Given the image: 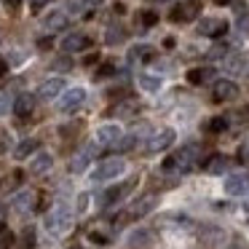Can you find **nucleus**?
I'll return each instance as SVG.
<instances>
[{"instance_id": "obj_1", "label": "nucleus", "mask_w": 249, "mask_h": 249, "mask_svg": "<svg viewBox=\"0 0 249 249\" xmlns=\"http://www.w3.org/2000/svg\"><path fill=\"white\" fill-rule=\"evenodd\" d=\"M46 228L51 236H65L72 228V209L67 204H56L54 209L46 214Z\"/></svg>"}, {"instance_id": "obj_2", "label": "nucleus", "mask_w": 249, "mask_h": 249, "mask_svg": "<svg viewBox=\"0 0 249 249\" xmlns=\"http://www.w3.org/2000/svg\"><path fill=\"white\" fill-rule=\"evenodd\" d=\"M156 201H158V196L156 193H150V196H142L140 201H137L134 206H131L129 212H124V214H118L115 217V225H126V222H131V220H140L142 214H147V212L156 206Z\"/></svg>"}, {"instance_id": "obj_3", "label": "nucleus", "mask_w": 249, "mask_h": 249, "mask_svg": "<svg viewBox=\"0 0 249 249\" xmlns=\"http://www.w3.org/2000/svg\"><path fill=\"white\" fill-rule=\"evenodd\" d=\"M83 102H86V89L75 86V89H67V91L62 94L56 107H59L62 113H75L78 107H83Z\"/></svg>"}, {"instance_id": "obj_4", "label": "nucleus", "mask_w": 249, "mask_h": 249, "mask_svg": "<svg viewBox=\"0 0 249 249\" xmlns=\"http://www.w3.org/2000/svg\"><path fill=\"white\" fill-rule=\"evenodd\" d=\"M124 169H126V163L121 161V158H107L105 163H99V169L91 174V179H94V182H107V179L121 177Z\"/></svg>"}, {"instance_id": "obj_5", "label": "nucleus", "mask_w": 249, "mask_h": 249, "mask_svg": "<svg viewBox=\"0 0 249 249\" xmlns=\"http://www.w3.org/2000/svg\"><path fill=\"white\" fill-rule=\"evenodd\" d=\"M201 156H204V147L198 145V142H190V145H185V147H179L177 153H174V161H177V166H193V163H198L201 161Z\"/></svg>"}, {"instance_id": "obj_6", "label": "nucleus", "mask_w": 249, "mask_h": 249, "mask_svg": "<svg viewBox=\"0 0 249 249\" xmlns=\"http://www.w3.org/2000/svg\"><path fill=\"white\" fill-rule=\"evenodd\" d=\"M198 14H201V0H185V3L172 8L169 17H172V22H193Z\"/></svg>"}, {"instance_id": "obj_7", "label": "nucleus", "mask_w": 249, "mask_h": 249, "mask_svg": "<svg viewBox=\"0 0 249 249\" xmlns=\"http://www.w3.org/2000/svg\"><path fill=\"white\" fill-rule=\"evenodd\" d=\"M212 97H214L217 102H231V99L238 97V83L231 81V78H222V81L214 83V89H212Z\"/></svg>"}, {"instance_id": "obj_8", "label": "nucleus", "mask_w": 249, "mask_h": 249, "mask_svg": "<svg viewBox=\"0 0 249 249\" xmlns=\"http://www.w3.org/2000/svg\"><path fill=\"white\" fill-rule=\"evenodd\" d=\"M134 185H137V179H129V182H124V185H118V188H110V190H105L102 193V206H113V204H118V201H124L126 196L134 190Z\"/></svg>"}, {"instance_id": "obj_9", "label": "nucleus", "mask_w": 249, "mask_h": 249, "mask_svg": "<svg viewBox=\"0 0 249 249\" xmlns=\"http://www.w3.org/2000/svg\"><path fill=\"white\" fill-rule=\"evenodd\" d=\"M172 142H174V131L172 129H161V131H156V134L147 140L145 153H161V150H166Z\"/></svg>"}, {"instance_id": "obj_10", "label": "nucleus", "mask_w": 249, "mask_h": 249, "mask_svg": "<svg viewBox=\"0 0 249 249\" xmlns=\"http://www.w3.org/2000/svg\"><path fill=\"white\" fill-rule=\"evenodd\" d=\"M89 46H91V38L83 35V33H72L62 40V51H65V54H78V51H86Z\"/></svg>"}, {"instance_id": "obj_11", "label": "nucleus", "mask_w": 249, "mask_h": 249, "mask_svg": "<svg viewBox=\"0 0 249 249\" xmlns=\"http://www.w3.org/2000/svg\"><path fill=\"white\" fill-rule=\"evenodd\" d=\"M228 33V22L222 19H201L198 22V35H206V38H222Z\"/></svg>"}, {"instance_id": "obj_12", "label": "nucleus", "mask_w": 249, "mask_h": 249, "mask_svg": "<svg viewBox=\"0 0 249 249\" xmlns=\"http://www.w3.org/2000/svg\"><path fill=\"white\" fill-rule=\"evenodd\" d=\"M225 193L228 196H247L249 193V174H231L225 179Z\"/></svg>"}, {"instance_id": "obj_13", "label": "nucleus", "mask_w": 249, "mask_h": 249, "mask_svg": "<svg viewBox=\"0 0 249 249\" xmlns=\"http://www.w3.org/2000/svg\"><path fill=\"white\" fill-rule=\"evenodd\" d=\"M118 142H121V129L115 124H107V126H99L97 129V145L115 147Z\"/></svg>"}, {"instance_id": "obj_14", "label": "nucleus", "mask_w": 249, "mask_h": 249, "mask_svg": "<svg viewBox=\"0 0 249 249\" xmlns=\"http://www.w3.org/2000/svg\"><path fill=\"white\" fill-rule=\"evenodd\" d=\"M97 147L99 145H86L81 153H78L75 158H72V163H70V172H75V174H81V172H86V166L94 161V156H97Z\"/></svg>"}, {"instance_id": "obj_15", "label": "nucleus", "mask_w": 249, "mask_h": 249, "mask_svg": "<svg viewBox=\"0 0 249 249\" xmlns=\"http://www.w3.org/2000/svg\"><path fill=\"white\" fill-rule=\"evenodd\" d=\"M62 94H65V81H62V78H49V81H43L38 89L40 99H56V97H62Z\"/></svg>"}, {"instance_id": "obj_16", "label": "nucleus", "mask_w": 249, "mask_h": 249, "mask_svg": "<svg viewBox=\"0 0 249 249\" xmlns=\"http://www.w3.org/2000/svg\"><path fill=\"white\" fill-rule=\"evenodd\" d=\"M11 107H14V115H17V118H30L33 110H35V97L33 94H19Z\"/></svg>"}, {"instance_id": "obj_17", "label": "nucleus", "mask_w": 249, "mask_h": 249, "mask_svg": "<svg viewBox=\"0 0 249 249\" xmlns=\"http://www.w3.org/2000/svg\"><path fill=\"white\" fill-rule=\"evenodd\" d=\"M67 22H70V19H67L65 11H51L49 17L43 19V30L46 33H59V30L67 27Z\"/></svg>"}, {"instance_id": "obj_18", "label": "nucleus", "mask_w": 249, "mask_h": 249, "mask_svg": "<svg viewBox=\"0 0 249 249\" xmlns=\"http://www.w3.org/2000/svg\"><path fill=\"white\" fill-rule=\"evenodd\" d=\"M51 163H54L51 153H38V156H33V161H30V172L33 174H46L51 169Z\"/></svg>"}, {"instance_id": "obj_19", "label": "nucleus", "mask_w": 249, "mask_h": 249, "mask_svg": "<svg viewBox=\"0 0 249 249\" xmlns=\"http://www.w3.org/2000/svg\"><path fill=\"white\" fill-rule=\"evenodd\" d=\"M33 204H35V196L30 193V190H24V193H17V196L11 198V206L19 212V214L30 212V209H33Z\"/></svg>"}, {"instance_id": "obj_20", "label": "nucleus", "mask_w": 249, "mask_h": 249, "mask_svg": "<svg viewBox=\"0 0 249 249\" xmlns=\"http://www.w3.org/2000/svg\"><path fill=\"white\" fill-rule=\"evenodd\" d=\"M129 56L134 62H153V59H156V49L147 46V43H140V46H134V49L129 51Z\"/></svg>"}, {"instance_id": "obj_21", "label": "nucleus", "mask_w": 249, "mask_h": 249, "mask_svg": "<svg viewBox=\"0 0 249 249\" xmlns=\"http://www.w3.org/2000/svg\"><path fill=\"white\" fill-rule=\"evenodd\" d=\"M228 166H231V161H228V156H212L209 161L204 163L206 174H222V172H228Z\"/></svg>"}, {"instance_id": "obj_22", "label": "nucleus", "mask_w": 249, "mask_h": 249, "mask_svg": "<svg viewBox=\"0 0 249 249\" xmlns=\"http://www.w3.org/2000/svg\"><path fill=\"white\" fill-rule=\"evenodd\" d=\"M212 78H214V67H196V70L188 72V81L193 86H201V83L212 81Z\"/></svg>"}, {"instance_id": "obj_23", "label": "nucleus", "mask_w": 249, "mask_h": 249, "mask_svg": "<svg viewBox=\"0 0 249 249\" xmlns=\"http://www.w3.org/2000/svg\"><path fill=\"white\" fill-rule=\"evenodd\" d=\"M222 67H225L228 75H236V72H241L244 67H247V62H244L241 54H228L225 62H222Z\"/></svg>"}, {"instance_id": "obj_24", "label": "nucleus", "mask_w": 249, "mask_h": 249, "mask_svg": "<svg viewBox=\"0 0 249 249\" xmlns=\"http://www.w3.org/2000/svg\"><path fill=\"white\" fill-rule=\"evenodd\" d=\"M35 147H38V142H35V140H24L22 145H17L14 156H17V158H27V156H33V153H35Z\"/></svg>"}, {"instance_id": "obj_25", "label": "nucleus", "mask_w": 249, "mask_h": 249, "mask_svg": "<svg viewBox=\"0 0 249 249\" xmlns=\"http://www.w3.org/2000/svg\"><path fill=\"white\" fill-rule=\"evenodd\" d=\"M209 134H222V131L228 129V118H212V121H206V126H204Z\"/></svg>"}, {"instance_id": "obj_26", "label": "nucleus", "mask_w": 249, "mask_h": 249, "mask_svg": "<svg viewBox=\"0 0 249 249\" xmlns=\"http://www.w3.org/2000/svg\"><path fill=\"white\" fill-rule=\"evenodd\" d=\"M137 22H140V27H153V24L158 22V14L156 11H140Z\"/></svg>"}, {"instance_id": "obj_27", "label": "nucleus", "mask_w": 249, "mask_h": 249, "mask_svg": "<svg viewBox=\"0 0 249 249\" xmlns=\"http://www.w3.org/2000/svg\"><path fill=\"white\" fill-rule=\"evenodd\" d=\"M140 86L145 89V91H158L161 81H158V78H153V75H142V78H140Z\"/></svg>"}, {"instance_id": "obj_28", "label": "nucleus", "mask_w": 249, "mask_h": 249, "mask_svg": "<svg viewBox=\"0 0 249 249\" xmlns=\"http://www.w3.org/2000/svg\"><path fill=\"white\" fill-rule=\"evenodd\" d=\"M124 38H126V33H124L121 27H110V30H107V43H110V46L121 43Z\"/></svg>"}, {"instance_id": "obj_29", "label": "nucleus", "mask_w": 249, "mask_h": 249, "mask_svg": "<svg viewBox=\"0 0 249 249\" xmlns=\"http://www.w3.org/2000/svg\"><path fill=\"white\" fill-rule=\"evenodd\" d=\"M134 145H137V137H121V142L115 145V150H118V153H126V150H131Z\"/></svg>"}, {"instance_id": "obj_30", "label": "nucleus", "mask_w": 249, "mask_h": 249, "mask_svg": "<svg viewBox=\"0 0 249 249\" xmlns=\"http://www.w3.org/2000/svg\"><path fill=\"white\" fill-rule=\"evenodd\" d=\"M225 249H249V244H247V238H244V236H233L231 241L225 244Z\"/></svg>"}, {"instance_id": "obj_31", "label": "nucleus", "mask_w": 249, "mask_h": 249, "mask_svg": "<svg viewBox=\"0 0 249 249\" xmlns=\"http://www.w3.org/2000/svg\"><path fill=\"white\" fill-rule=\"evenodd\" d=\"M11 241H14V238H11V233L6 231V225H0V249H8V247H11Z\"/></svg>"}, {"instance_id": "obj_32", "label": "nucleus", "mask_w": 249, "mask_h": 249, "mask_svg": "<svg viewBox=\"0 0 249 249\" xmlns=\"http://www.w3.org/2000/svg\"><path fill=\"white\" fill-rule=\"evenodd\" d=\"M8 105H14V102H11V97H8L6 89H0V115H3V113L8 110Z\"/></svg>"}, {"instance_id": "obj_33", "label": "nucleus", "mask_w": 249, "mask_h": 249, "mask_svg": "<svg viewBox=\"0 0 249 249\" xmlns=\"http://www.w3.org/2000/svg\"><path fill=\"white\" fill-rule=\"evenodd\" d=\"M137 244H150V233H145V231L134 233V238H131V247H137Z\"/></svg>"}, {"instance_id": "obj_34", "label": "nucleus", "mask_w": 249, "mask_h": 249, "mask_svg": "<svg viewBox=\"0 0 249 249\" xmlns=\"http://www.w3.org/2000/svg\"><path fill=\"white\" fill-rule=\"evenodd\" d=\"M110 75H115V65H102L97 70V78H110Z\"/></svg>"}, {"instance_id": "obj_35", "label": "nucleus", "mask_w": 249, "mask_h": 249, "mask_svg": "<svg viewBox=\"0 0 249 249\" xmlns=\"http://www.w3.org/2000/svg\"><path fill=\"white\" fill-rule=\"evenodd\" d=\"M22 182V172H14L11 177H6V188H17Z\"/></svg>"}, {"instance_id": "obj_36", "label": "nucleus", "mask_w": 249, "mask_h": 249, "mask_svg": "<svg viewBox=\"0 0 249 249\" xmlns=\"http://www.w3.org/2000/svg\"><path fill=\"white\" fill-rule=\"evenodd\" d=\"M49 3L51 0H30V8H33V11H40V8H46Z\"/></svg>"}, {"instance_id": "obj_37", "label": "nucleus", "mask_w": 249, "mask_h": 249, "mask_svg": "<svg viewBox=\"0 0 249 249\" xmlns=\"http://www.w3.org/2000/svg\"><path fill=\"white\" fill-rule=\"evenodd\" d=\"M238 27H241V33H249V17H247V14H241V19H238Z\"/></svg>"}, {"instance_id": "obj_38", "label": "nucleus", "mask_w": 249, "mask_h": 249, "mask_svg": "<svg viewBox=\"0 0 249 249\" xmlns=\"http://www.w3.org/2000/svg\"><path fill=\"white\" fill-rule=\"evenodd\" d=\"M6 3V8H11V11H17L19 6H22V0H3Z\"/></svg>"}, {"instance_id": "obj_39", "label": "nucleus", "mask_w": 249, "mask_h": 249, "mask_svg": "<svg viewBox=\"0 0 249 249\" xmlns=\"http://www.w3.org/2000/svg\"><path fill=\"white\" fill-rule=\"evenodd\" d=\"M56 67H59V70H67V67H70V62L59 59V62H54V70H56Z\"/></svg>"}, {"instance_id": "obj_40", "label": "nucleus", "mask_w": 249, "mask_h": 249, "mask_svg": "<svg viewBox=\"0 0 249 249\" xmlns=\"http://www.w3.org/2000/svg\"><path fill=\"white\" fill-rule=\"evenodd\" d=\"M6 140H8V137H6V134H0V153L6 150Z\"/></svg>"}, {"instance_id": "obj_41", "label": "nucleus", "mask_w": 249, "mask_h": 249, "mask_svg": "<svg viewBox=\"0 0 249 249\" xmlns=\"http://www.w3.org/2000/svg\"><path fill=\"white\" fill-rule=\"evenodd\" d=\"M6 70H8V65L6 62H0V75H6Z\"/></svg>"}, {"instance_id": "obj_42", "label": "nucleus", "mask_w": 249, "mask_h": 249, "mask_svg": "<svg viewBox=\"0 0 249 249\" xmlns=\"http://www.w3.org/2000/svg\"><path fill=\"white\" fill-rule=\"evenodd\" d=\"M244 206H247V212H249V193L244 196Z\"/></svg>"}, {"instance_id": "obj_43", "label": "nucleus", "mask_w": 249, "mask_h": 249, "mask_svg": "<svg viewBox=\"0 0 249 249\" xmlns=\"http://www.w3.org/2000/svg\"><path fill=\"white\" fill-rule=\"evenodd\" d=\"M217 6H225V3H231V0H214Z\"/></svg>"}]
</instances>
